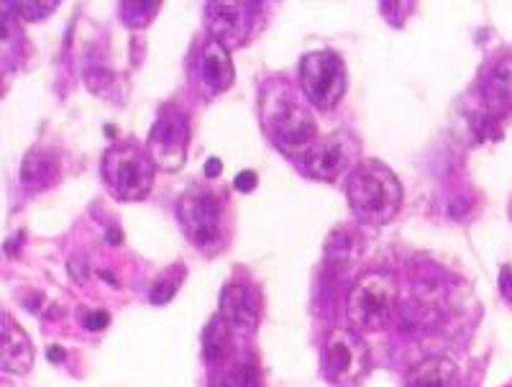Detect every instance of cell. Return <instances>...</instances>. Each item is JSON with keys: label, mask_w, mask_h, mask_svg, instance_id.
<instances>
[{"label": "cell", "mask_w": 512, "mask_h": 387, "mask_svg": "<svg viewBox=\"0 0 512 387\" xmlns=\"http://www.w3.org/2000/svg\"><path fill=\"white\" fill-rule=\"evenodd\" d=\"M259 121L269 141L285 154H308L318 141L313 111L282 77L264 83L259 95Z\"/></svg>", "instance_id": "obj_1"}, {"label": "cell", "mask_w": 512, "mask_h": 387, "mask_svg": "<svg viewBox=\"0 0 512 387\" xmlns=\"http://www.w3.org/2000/svg\"><path fill=\"white\" fill-rule=\"evenodd\" d=\"M346 198L361 223L384 226L400 213L402 185L390 167L379 159H364L346 180Z\"/></svg>", "instance_id": "obj_2"}, {"label": "cell", "mask_w": 512, "mask_h": 387, "mask_svg": "<svg viewBox=\"0 0 512 387\" xmlns=\"http://www.w3.org/2000/svg\"><path fill=\"white\" fill-rule=\"evenodd\" d=\"M400 303L397 280L387 272H364L346 295V313L359 331H379L392 321Z\"/></svg>", "instance_id": "obj_3"}, {"label": "cell", "mask_w": 512, "mask_h": 387, "mask_svg": "<svg viewBox=\"0 0 512 387\" xmlns=\"http://www.w3.org/2000/svg\"><path fill=\"white\" fill-rule=\"evenodd\" d=\"M103 180L118 200H144L154 188V162L136 141H123L105 152Z\"/></svg>", "instance_id": "obj_4"}, {"label": "cell", "mask_w": 512, "mask_h": 387, "mask_svg": "<svg viewBox=\"0 0 512 387\" xmlns=\"http://www.w3.org/2000/svg\"><path fill=\"white\" fill-rule=\"evenodd\" d=\"M177 218L187 241L203 252L223 247V203L203 185H190L177 200Z\"/></svg>", "instance_id": "obj_5"}, {"label": "cell", "mask_w": 512, "mask_h": 387, "mask_svg": "<svg viewBox=\"0 0 512 387\" xmlns=\"http://www.w3.org/2000/svg\"><path fill=\"white\" fill-rule=\"evenodd\" d=\"M346 65L333 49L308 52L300 59V90L318 111H333L346 93Z\"/></svg>", "instance_id": "obj_6"}, {"label": "cell", "mask_w": 512, "mask_h": 387, "mask_svg": "<svg viewBox=\"0 0 512 387\" xmlns=\"http://www.w3.org/2000/svg\"><path fill=\"white\" fill-rule=\"evenodd\" d=\"M323 375L328 382L338 387H356L369 375L372 359L369 349L356 331L336 329L328 334L323 344V359H320Z\"/></svg>", "instance_id": "obj_7"}, {"label": "cell", "mask_w": 512, "mask_h": 387, "mask_svg": "<svg viewBox=\"0 0 512 387\" xmlns=\"http://www.w3.org/2000/svg\"><path fill=\"white\" fill-rule=\"evenodd\" d=\"M190 147V121L177 106H164L146 141V152L154 167L162 172H177L187 162Z\"/></svg>", "instance_id": "obj_8"}, {"label": "cell", "mask_w": 512, "mask_h": 387, "mask_svg": "<svg viewBox=\"0 0 512 387\" xmlns=\"http://www.w3.org/2000/svg\"><path fill=\"white\" fill-rule=\"evenodd\" d=\"M259 3H236V0H223V3H205V29L210 39L223 44L226 49H239L251 42L259 24Z\"/></svg>", "instance_id": "obj_9"}, {"label": "cell", "mask_w": 512, "mask_h": 387, "mask_svg": "<svg viewBox=\"0 0 512 387\" xmlns=\"http://www.w3.org/2000/svg\"><path fill=\"white\" fill-rule=\"evenodd\" d=\"M233 77H236V72H233L231 54L223 44L213 42V39L198 44V49L190 57L192 88L198 90L203 98H216V95L231 90Z\"/></svg>", "instance_id": "obj_10"}, {"label": "cell", "mask_w": 512, "mask_h": 387, "mask_svg": "<svg viewBox=\"0 0 512 387\" xmlns=\"http://www.w3.org/2000/svg\"><path fill=\"white\" fill-rule=\"evenodd\" d=\"M218 316L226 321L233 336L249 339L262 321V295L249 280H231L221 290V311Z\"/></svg>", "instance_id": "obj_11"}, {"label": "cell", "mask_w": 512, "mask_h": 387, "mask_svg": "<svg viewBox=\"0 0 512 387\" xmlns=\"http://www.w3.org/2000/svg\"><path fill=\"white\" fill-rule=\"evenodd\" d=\"M351 144L344 134H331L318 139L305 154V170L320 182L338 180L341 172L349 170Z\"/></svg>", "instance_id": "obj_12"}, {"label": "cell", "mask_w": 512, "mask_h": 387, "mask_svg": "<svg viewBox=\"0 0 512 387\" xmlns=\"http://www.w3.org/2000/svg\"><path fill=\"white\" fill-rule=\"evenodd\" d=\"M0 352H3V372L11 375H26L34 367V344L11 316L0 318Z\"/></svg>", "instance_id": "obj_13"}, {"label": "cell", "mask_w": 512, "mask_h": 387, "mask_svg": "<svg viewBox=\"0 0 512 387\" xmlns=\"http://www.w3.org/2000/svg\"><path fill=\"white\" fill-rule=\"evenodd\" d=\"M484 106L492 118L512 113V52L502 54L489 70L484 83Z\"/></svg>", "instance_id": "obj_14"}, {"label": "cell", "mask_w": 512, "mask_h": 387, "mask_svg": "<svg viewBox=\"0 0 512 387\" xmlns=\"http://www.w3.org/2000/svg\"><path fill=\"white\" fill-rule=\"evenodd\" d=\"M456 364L448 357H428L418 362L405 377V387H454L456 385Z\"/></svg>", "instance_id": "obj_15"}, {"label": "cell", "mask_w": 512, "mask_h": 387, "mask_svg": "<svg viewBox=\"0 0 512 387\" xmlns=\"http://www.w3.org/2000/svg\"><path fill=\"white\" fill-rule=\"evenodd\" d=\"M57 180V157L52 152H44V149H31L24 157V165H21V182H24L26 188L39 193V190H47L52 185H57Z\"/></svg>", "instance_id": "obj_16"}, {"label": "cell", "mask_w": 512, "mask_h": 387, "mask_svg": "<svg viewBox=\"0 0 512 387\" xmlns=\"http://www.w3.org/2000/svg\"><path fill=\"white\" fill-rule=\"evenodd\" d=\"M359 252L361 244L354 231L346 229V226L333 229V234L326 241V270L331 275H344L346 270H351V264L356 262Z\"/></svg>", "instance_id": "obj_17"}, {"label": "cell", "mask_w": 512, "mask_h": 387, "mask_svg": "<svg viewBox=\"0 0 512 387\" xmlns=\"http://www.w3.org/2000/svg\"><path fill=\"white\" fill-rule=\"evenodd\" d=\"M233 339L236 336L231 334V329L226 326L221 316L210 318L208 326L203 329V357L208 364H226L228 359L233 357Z\"/></svg>", "instance_id": "obj_18"}, {"label": "cell", "mask_w": 512, "mask_h": 387, "mask_svg": "<svg viewBox=\"0 0 512 387\" xmlns=\"http://www.w3.org/2000/svg\"><path fill=\"white\" fill-rule=\"evenodd\" d=\"M182 280H185V267H182V264H175V267L164 270L162 275L154 280L152 290H149V300H152L154 305L169 303V300L175 298L177 290H180Z\"/></svg>", "instance_id": "obj_19"}, {"label": "cell", "mask_w": 512, "mask_h": 387, "mask_svg": "<svg viewBox=\"0 0 512 387\" xmlns=\"http://www.w3.org/2000/svg\"><path fill=\"white\" fill-rule=\"evenodd\" d=\"M121 21L128 26V29H146V26L152 24L154 16H157L159 11V3H154V0H144V3H121Z\"/></svg>", "instance_id": "obj_20"}, {"label": "cell", "mask_w": 512, "mask_h": 387, "mask_svg": "<svg viewBox=\"0 0 512 387\" xmlns=\"http://www.w3.org/2000/svg\"><path fill=\"white\" fill-rule=\"evenodd\" d=\"M236 380H239L241 387H264L262 380V370H259V362H256V354H246L236 367Z\"/></svg>", "instance_id": "obj_21"}, {"label": "cell", "mask_w": 512, "mask_h": 387, "mask_svg": "<svg viewBox=\"0 0 512 387\" xmlns=\"http://www.w3.org/2000/svg\"><path fill=\"white\" fill-rule=\"evenodd\" d=\"M16 13L26 18V21H41V18L52 16L57 3H13Z\"/></svg>", "instance_id": "obj_22"}, {"label": "cell", "mask_w": 512, "mask_h": 387, "mask_svg": "<svg viewBox=\"0 0 512 387\" xmlns=\"http://www.w3.org/2000/svg\"><path fill=\"white\" fill-rule=\"evenodd\" d=\"M108 323H111L108 311H88L85 316H82V326H85L88 331H103Z\"/></svg>", "instance_id": "obj_23"}, {"label": "cell", "mask_w": 512, "mask_h": 387, "mask_svg": "<svg viewBox=\"0 0 512 387\" xmlns=\"http://www.w3.org/2000/svg\"><path fill=\"white\" fill-rule=\"evenodd\" d=\"M259 185V177H256L254 170H244L236 175V180H233V188L239 190V193H251V190Z\"/></svg>", "instance_id": "obj_24"}, {"label": "cell", "mask_w": 512, "mask_h": 387, "mask_svg": "<svg viewBox=\"0 0 512 387\" xmlns=\"http://www.w3.org/2000/svg\"><path fill=\"white\" fill-rule=\"evenodd\" d=\"M210 387H241V385H239V380H236V372L221 370L218 375H213V380H210Z\"/></svg>", "instance_id": "obj_25"}, {"label": "cell", "mask_w": 512, "mask_h": 387, "mask_svg": "<svg viewBox=\"0 0 512 387\" xmlns=\"http://www.w3.org/2000/svg\"><path fill=\"white\" fill-rule=\"evenodd\" d=\"M500 288H502V295H505L507 300H512V267H502Z\"/></svg>", "instance_id": "obj_26"}, {"label": "cell", "mask_w": 512, "mask_h": 387, "mask_svg": "<svg viewBox=\"0 0 512 387\" xmlns=\"http://www.w3.org/2000/svg\"><path fill=\"white\" fill-rule=\"evenodd\" d=\"M221 172H223V162L218 157H210L208 162H205V175H208L210 180H213V177H221Z\"/></svg>", "instance_id": "obj_27"}, {"label": "cell", "mask_w": 512, "mask_h": 387, "mask_svg": "<svg viewBox=\"0 0 512 387\" xmlns=\"http://www.w3.org/2000/svg\"><path fill=\"white\" fill-rule=\"evenodd\" d=\"M70 272L75 275L77 282L85 280V275H88V270H85V264L82 262H70Z\"/></svg>", "instance_id": "obj_28"}, {"label": "cell", "mask_w": 512, "mask_h": 387, "mask_svg": "<svg viewBox=\"0 0 512 387\" xmlns=\"http://www.w3.org/2000/svg\"><path fill=\"white\" fill-rule=\"evenodd\" d=\"M47 354H49V362H54V364H59L64 359V349H62V346H49Z\"/></svg>", "instance_id": "obj_29"}, {"label": "cell", "mask_w": 512, "mask_h": 387, "mask_svg": "<svg viewBox=\"0 0 512 387\" xmlns=\"http://www.w3.org/2000/svg\"><path fill=\"white\" fill-rule=\"evenodd\" d=\"M123 236H121V229H111L108 231V244H121Z\"/></svg>", "instance_id": "obj_30"}]
</instances>
